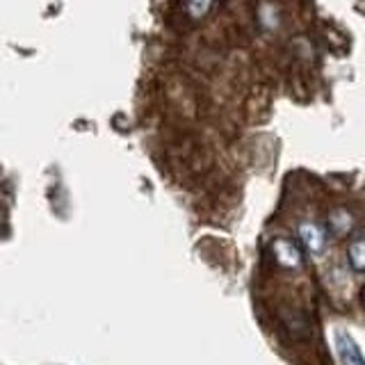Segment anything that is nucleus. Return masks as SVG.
I'll return each mask as SVG.
<instances>
[{"mask_svg": "<svg viewBox=\"0 0 365 365\" xmlns=\"http://www.w3.org/2000/svg\"><path fill=\"white\" fill-rule=\"evenodd\" d=\"M269 251H272V258H274V262H277L279 269L297 272V269L304 267V254H302V249L290 237H277L269 245Z\"/></svg>", "mask_w": 365, "mask_h": 365, "instance_id": "1", "label": "nucleus"}, {"mask_svg": "<svg viewBox=\"0 0 365 365\" xmlns=\"http://www.w3.org/2000/svg\"><path fill=\"white\" fill-rule=\"evenodd\" d=\"M299 240L304 242V247L311 251V254L319 256L327 247V233L324 228L315 224V222H302L299 224Z\"/></svg>", "mask_w": 365, "mask_h": 365, "instance_id": "2", "label": "nucleus"}, {"mask_svg": "<svg viewBox=\"0 0 365 365\" xmlns=\"http://www.w3.org/2000/svg\"><path fill=\"white\" fill-rule=\"evenodd\" d=\"M336 347H338V354H340V359H342V363H345V365H365V359L361 356L356 342H354L349 336L338 334Z\"/></svg>", "mask_w": 365, "mask_h": 365, "instance_id": "3", "label": "nucleus"}, {"mask_svg": "<svg viewBox=\"0 0 365 365\" xmlns=\"http://www.w3.org/2000/svg\"><path fill=\"white\" fill-rule=\"evenodd\" d=\"M347 260L349 267L356 274H365V237L351 240L347 247Z\"/></svg>", "mask_w": 365, "mask_h": 365, "instance_id": "4", "label": "nucleus"}, {"mask_svg": "<svg viewBox=\"0 0 365 365\" xmlns=\"http://www.w3.org/2000/svg\"><path fill=\"white\" fill-rule=\"evenodd\" d=\"M329 224H331V231L336 235H345L347 231H351V215L347 210H334L329 215Z\"/></svg>", "mask_w": 365, "mask_h": 365, "instance_id": "5", "label": "nucleus"}, {"mask_svg": "<svg viewBox=\"0 0 365 365\" xmlns=\"http://www.w3.org/2000/svg\"><path fill=\"white\" fill-rule=\"evenodd\" d=\"M210 5H212V0H187L185 9H187V14L192 19H201V16L208 14Z\"/></svg>", "mask_w": 365, "mask_h": 365, "instance_id": "6", "label": "nucleus"}, {"mask_svg": "<svg viewBox=\"0 0 365 365\" xmlns=\"http://www.w3.org/2000/svg\"><path fill=\"white\" fill-rule=\"evenodd\" d=\"M363 302H365V290H363Z\"/></svg>", "mask_w": 365, "mask_h": 365, "instance_id": "7", "label": "nucleus"}]
</instances>
